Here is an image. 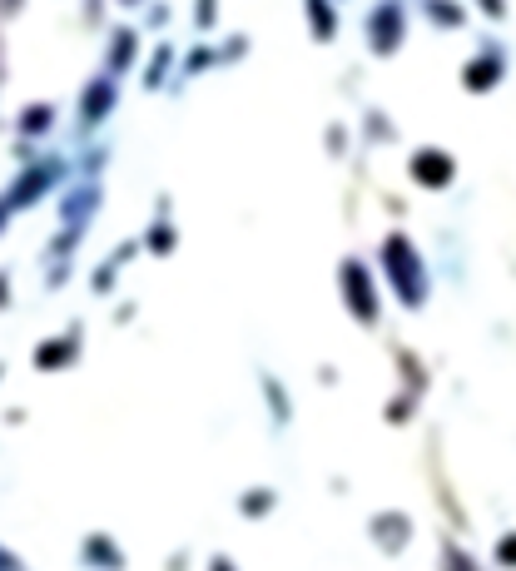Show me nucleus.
Listing matches in <instances>:
<instances>
[{"label":"nucleus","instance_id":"obj_24","mask_svg":"<svg viewBox=\"0 0 516 571\" xmlns=\"http://www.w3.org/2000/svg\"><path fill=\"white\" fill-rule=\"evenodd\" d=\"M5 219H10V209H5V204H0V229H5Z\"/></svg>","mask_w":516,"mask_h":571},{"label":"nucleus","instance_id":"obj_3","mask_svg":"<svg viewBox=\"0 0 516 571\" xmlns=\"http://www.w3.org/2000/svg\"><path fill=\"white\" fill-rule=\"evenodd\" d=\"M402 30H407V10H402V0H383V5H373V15H368V45H373L378 55H392V50L402 45Z\"/></svg>","mask_w":516,"mask_h":571},{"label":"nucleus","instance_id":"obj_26","mask_svg":"<svg viewBox=\"0 0 516 571\" xmlns=\"http://www.w3.org/2000/svg\"><path fill=\"white\" fill-rule=\"evenodd\" d=\"M214 571H234V567H229V562H214Z\"/></svg>","mask_w":516,"mask_h":571},{"label":"nucleus","instance_id":"obj_20","mask_svg":"<svg viewBox=\"0 0 516 571\" xmlns=\"http://www.w3.org/2000/svg\"><path fill=\"white\" fill-rule=\"evenodd\" d=\"M477 5H482V15H492V20L507 15V0H477Z\"/></svg>","mask_w":516,"mask_h":571},{"label":"nucleus","instance_id":"obj_13","mask_svg":"<svg viewBox=\"0 0 516 571\" xmlns=\"http://www.w3.org/2000/svg\"><path fill=\"white\" fill-rule=\"evenodd\" d=\"M55 125V110L50 105H30L25 115H20V135H45Z\"/></svg>","mask_w":516,"mask_h":571},{"label":"nucleus","instance_id":"obj_11","mask_svg":"<svg viewBox=\"0 0 516 571\" xmlns=\"http://www.w3.org/2000/svg\"><path fill=\"white\" fill-rule=\"evenodd\" d=\"M169 70H174V45H154V55H149V65H144V85L159 90Z\"/></svg>","mask_w":516,"mask_h":571},{"label":"nucleus","instance_id":"obj_16","mask_svg":"<svg viewBox=\"0 0 516 571\" xmlns=\"http://www.w3.org/2000/svg\"><path fill=\"white\" fill-rule=\"evenodd\" d=\"M149 249H154V254H169V249H174V229H169L164 219L149 229Z\"/></svg>","mask_w":516,"mask_h":571},{"label":"nucleus","instance_id":"obj_12","mask_svg":"<svg viewBox=\"0 0 516 571\" xmlns=\"http://www.w3.org/2000/svg\"><path fill=\"white\" fill-rule=\"evenodd\" d=\"M70 353H75V338H50L35 348V368H60V363H70Z\"/></svg>","mask_w":516,"mask_h":571},{"label":"nucleus","instance_id":"obj_19","mask_svg":"<svg viewBox=\"0 0 516 571\" xmlns=\"http://www.w3.org/2000/svg\"><path fill=\"white\" fill-rule=\"evenodd\" d=\"M268 502H273L268 492H249V497H244V512H268Z\"/></svg>","mask_w":516,"mask_h":571},{"label":"nucleus","instance_id":"obj_15","mask_svg":"<svg viewBox=\"0 0 516 571\" xmlns=\"http://www.w3.org/2000/svg\"><path fill=\"white\" fill-rule=\"evenodd\" d=\"M209 65H219L214 45H194V50H189V60H184V75H199V70H209Z\"/></svg>","mask_w":516,"mask_h":571},{"label":"nucleus","instance_id":"obj_9","mask_svg":"<svg viewBox=\"0 0 516 571\" xmlns=\"http://www.w3.org/2000/svg\"><path fill=\"white\" fill-rule=\"evenodd\" d=\"M303 5H308L313 40H333L338 35V0H303Z\"/></svg>","mask_w":516,"mask_h":571},{"label":"nucleus","instance_id":"obj_4","mask_svg":"<svg viewBox=\"0 0 516 571\" xmlns=\"http://www.w3.org/2000/svg\"><path fill=\"white\" fill-rule=\"evenodd\" d=\"M338 279H343V293H348V308H353L363 323H373V318H378V288H373V274H368L358 259H348V264L338 269Z\"/></svg>","mask_w":516,"mask_h":571},{"label":"nucleus","instance_id":"obj_18","mask_svg":"<svg viewBox=\"0 0 516 571\" xmlns=\"http://www.w3.org/2000/svg\"><path fill=\"white\" fill-rule=\"evenodd\" d=\"M244 50H249V40H244V35H229V40H224V50H214V55H219V60H239Z\"/></svg>","mask_w":516,"mask_h":571},{"label":"nucleus","instance_id":"obj_6","mask_svg":"<svg viewBox=\"0 0 516 571\" xmlns=\"http://www.w3.org/2000/svg\"><path fill=\"white\" fill-rule=\"evenodd\" d=\"M452 174H457L452 154H442V149H417V154H412V179H417V184L442 189V184H452Z\"/></svg>","mask_w":516,"mask_h":571},{"label":"nucleus","instance_id":"obj_22","mask_svg":"<svg viewBox=\"0 0 516 571\" xmlns=\"http://www.w3.org/2000/svg\"><path fill=\"white\" fill-rule=\"evenodd\" d=\"M5 298H10V279L0 274V308H5Z\"/></svg>","mask_w":516,"mask_h":571},{"label":"nucleus","instance_id":"obj_25","mask_svg":"<svg viewBox=\"0 0 516 571\" xmlns=\"http://www.w3.org/2000/svg\"><path fill=\"white\" fill-rule=\"evenodd\" d=\"M120 5H125V10H139V0H120Z\"/></svg>","mask_w":516,"mask_h":571},{"label":"nucleus","instance_id":"obj_7","mask_svg":"<svg viewBox=\"0 0 516 571\" xmlns=\"http://www.w3.org/2000/svg\"><path fill=\"white\" fill-rule=\"evenodd\" d=\"M462 80H467V90H477V95H482V90H497V80H502V50L477 55V60L467 65V75H462Z\"/></svg>","mask_w":516,"mask_h":571},{"label":"nucleus","instance_id":"obj_10","mask_svg":"<svg viewBox=\"0 0 516 571\" xmlns=\"http://www.w3.org/2000/svg\"><path fill=\"white\" fill-rule=\"evenodd\" d=\"M417 10L432 20V25H447V30H462L467 25V10L457 0H417Z\"/></svg>","mask_w":516,"mask_h":571},{"label":"nucleus","instance_id":"obj_8","mask_svg":"<svg viewBox=\"0 0 516 571\" xmlns=\"http://www.w3.org/2000/svg\"><path fill=\"white\" fill-rule=\"evenodd\" d=\"M134 50H139V30L120 25V30L110 35V75H125L129 65H134Z\"/></svg>","mask_w":516,"mask_h":571},{"label":"nucleus","instance_id":"obj_5","mask_svg":"<svg viewBox=\"0 0 516 571\" xmlns=\"http://www.w3.org/2000/svg\"><path fill=\"white\" fill-rule=\"evenodd\" d=\"M110 110H115V75L105 70V75H95V80L85 85V100H80V120H85V130L105 125Z\"/></svg>","mask_w":516,"mask_h":571},{"label":"nucleus","instance_id":"obj_14","mask_svg":"<svg viewBox=\"0 0 516 571\" xmlns=\"http://www.w3.org/2000/svg\"><path fill=\"white\" fill-rule=\"evenodd\" d=\"M85 557H90V562H105V567H110V571H120V567H125V562H120V552L110 547V537H90V547H85Z\"/></svg>","mask_w":516,"mask_h":571},{"label":"nucleus","instance_id":"obj_23","mask_svg":"<svg viewBox=\"0 0 516 571\" xmlns=\"http://www.w3.org/2000/svg\"><path fill=\"white\" fill-rule=\"evenodd\" d=\"M507 562H516V537H512V547H507Z\"/></svg>","mask_w":516,"mask_h":571},{"label":"nucleus","instance_id":"obj_2","mask_svg":"<svg viewBox=\"0 0 516 571\" xmlns=\"http://www.w3.org/2000/svg\"><path fill=\"white\" fill-rule=\"evenodd\" d=\"M55 179H65V164H60V159H40V164H30V169L10 184V194H5L0 204H5L10 214H15V209H30L40 194L55 189Z\"/></svg>","mask_w":516,"mask_h":571},{"label":"nucleus","instance_id":"obj_17","mask_svg":"<svg viewBox=\"0 0 516 571\" xmlns=\"http://www.w3.org/2000/svg\"><path fill=\"white\" fill-rule=\"evenodd\" d=\"M214 20H219V0H194V25L214 30Z\"/></svg>","mask_w":516,"mask_h":571},{"label":"nucleus","instance_id":"obj_1","mask_svg":"<svg viewBox=\"0 0 516 571\" xmlns=\"http://www.w3.org/2000/svg\"><path fill=\"white\" fill-rule=\"evenodd\" d=\"M383 269L392 288H397V298L407 303V308H417L422 298H427V274H422V259H417V249L402 239V234H392L383 244Z\"/></svg>","mask_w":516,"mask_h":571},{"label":"nucleus","instance_id":"obj_21","mask_svg":"<svg viewBox=\"0 0 516 571\" xmlns=\"http://www.w3.org/2000/svg\"><path fill=\"white\" fill-rule=\"evenodd\" d=\"M149 25H154V30L169 25V5H149Z\"/></svg>","mask_w":516,"mask_h":571},{"label":"nucleus","instance_id":"obj_27","mask_svg":"<svg viewBox=\"0 0 516 571\" xmlns=\"http://www.w3.org/2000/svg\"><path fill=\"white\" fill-rule=\"evenodd\" d=\"M338 5H343V0H338Z\"/></svg>","mask_w":516,"mask_h":571}]
</instances>
